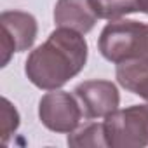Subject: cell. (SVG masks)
Instances as JSON below:
<instances>
[{"label": "cell", "instance_id": "ba28073f", "mask_svg": "<svg viewBox=\"0 0 148 148\" xmlns=\"http://www.w3.org/2000/svg\"><path fill=\"white\" fill-rule=\"evenodd\" d=\"M117 82L129 92L148 101V66L138 61H125L117 64Z\"/></svg>", "mask_w": 148, "mask_h": 148}, {"label": "cell", "instance_id": "7c38bea8", "mask_svg": "<svg viewBox=\"0 0 148 148\" xmlns=\"http://www.w3.org/2000/svg\"><path fill=\"white\" fill-rule=\"evenodd\" d=\"M132 61H138L141 64H146L148 66V23L145 25L143 28V33H141V40H139V47H138V52H136V58Z\"/></svg>", "mask_w": 148, "mask_h": 148}, {"label": "cell", "instance_id": "5b68a950", "mask_svg": "<svg viewBox=\"0 0 148 148\" xmlns=\"http://www.w3.org/2000/svg\"><path fill=\"white\" fill-rule=\"evenodd\" d=\"M2 26V66H5L14 52H25L33 47L38 33L35 16L23 11H4L0 14Z\"/></svg>", "mask_w": 148, "mask_h": 148}, {"label": "cell", "instance_id": "7a4b0ae2", "mask_svg": "<svg viewBox=\"0 0 148 148\" xmlns=\"http://www.w3.org/2000/svg\"><path fill=\"white\" fill-rule=\"evenodd\" d=\"M103 125L110 148L148 146V103L115 110L105 117Z\"/></svg>", "mask_w": 148, "mask_h": 148}, {"label": "cell", "instance_id": "6da1fadb", "mask_svg": "<svg viewBox=\"0 0 148 148\" xmlns=\"http://www.w3.org/2000/svg\"><path fill=\"white\" fill-rule=\"evenodd\" d=\"M87 56L89 47L82 33L56 28L42 45L28 54L25 73L35 87L56 91L84 70Z\"/></svg>", "mask_w": 148, "mask_h": 148}, {"label": "cell", "instance_id": "4fadbf2b", "mask_svg": "<svg viewBox=\"0 0 148 148\" xmlns=\"http://www.w3.org/2000/svg\"><path fill=\"white\" fill-rule=\"evenodd\" d=\"M138 7H139V12L148 16V0H138Z\"/></svg>", "mask_w": 148, "mask_h": 148}, {"label": "cell", "instance_id": "9c48e42d", "mask_svg": "<svg viewBox=\"0 0 148 148\" xmlns=\"http://www.w3.org/2000/svg\"><path fill=\"white\" fill-rule=\"evenodd\" d=\"M68 145L73 148H105L108 146L106 138H105V125L98 122L86 124L80 129H75L68 134Z\"/></svg>", "mask_w": 148, "mask_h": 148}, {"label": "cell", "instance_id": "277c9868", "mask_svg": "<svg viewBox=\"0 0 148 148\" xmlns=\"http://www.w3.org/2000/svg\"><path fill=\"white\" fill-rule=\"evenodd\" d=\"M143 28L145 23L141 21H132V19L110 21L99 33L98 51L106 61L113 64L132 61L139 47Z\"/></svg>", "mask_w": 148, "mask_h": 148}, {"label": "cell", "instance_id": "8fae6325", "mask_svg": "<svg viewBox=\"0 0 148 148\" xmlns=\"http://www.w3.org/2000/svg\"><path fill=\"white\" fill-rule=\"evenodd\" d=\"M19 120L21 119L14 105L7 98H2V106H0V138H2L4 145H7L11 134L19 127Z\"/></svg>", "mask_w": 148, "mask_h": 148}, {"label": "cell", "instance_id": "3957f363", "mask_svg": "<svg viewBox=\"0 0 148 148\" xmlns=\"http://www.w3.org/2000/svg\"><path fill=\"white\" fill-rule=\"evenodd\" d=\"M38 119L44 127L58 134H70L86 119L82 105L75 94L66 91H49L38 101Z\"/></svg>", "mask_w": 148, "mask_h": 148}, {"label": "cell", "instance_id": "52a82bcc", "mask_svg": "<svg viewBox=\"0 0 148 148\" xmlns=\"http://www.w3.org/2000/svg\"><path fill=\"white\" fill-rule=\"evenodd\" d=\"M98 16L89 0H58L54 5V23L58 28H70L82 35L89 33Z\"/></svg>", "mask_w": 148, "mask_h": 148}, {"label": "cell", "instance_id": "8992f818", "mask_svg": "<svg viewBox=\"0 0 148 148\" xmlns=\"http://www.w3.org/2000/svg\"><path fill=\"white\" fill-rule=\"evenodd\" d=\"M86 119H105L120 105V92L110 80H86L73 89Z\"/></svg>", "mask_w": 148, "mask_h": 148}, {"label": "cell", "instance_id": "30bf717a", "mask_svg": "<svg viewBox=\"0 0 148 148\" xmlns=\"http://www.w3.org/2000/svg\"><path fill=\"white\" fill-rule=\"evenodd\" d=\"M98 19L117 21L127 14L139 12L138 0H89Z\"/></svg>", "mask_w": 148, "mask_h": 148}]
</instances>
